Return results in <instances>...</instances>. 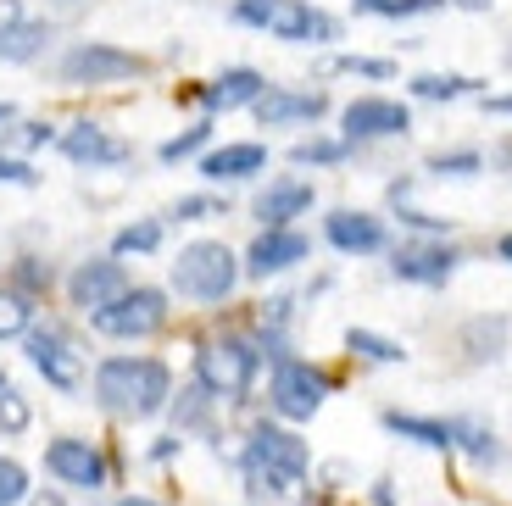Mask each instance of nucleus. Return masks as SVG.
<instances>
[{"label":"nucleus","instance_id":"obj_1","mask_svg":"<svg viewBox=\"0 0 512 506\" xmlns=\"http://www.w3.org/2000/svg\"><path fill=\"white\" fill-rule=\"evenodd\" d=\"M90 390H95V406H101V412H112V418H123V423H145L173 401V373H167L162 356L123 351V356H101V362H95Z\"/></svg>","mask_w":512,"mask_h":506},{"label":"nucleus","instance_id":"obj_2","mask_svg":"<svg viewBox=\"0 0 512 506\" xmlns=\"http://www.w3.org/2000/svg\"><path fill=\"white\" fill-rule=\"evenodd\" d=\"M240 468H245V490H251V495H284L290 484L307 479L312 451H307V440H301L295 429H279V423H256V429L245 434Z\"/></svg>","mask_w":512,"mask_h":506},{"label":"nucleus","instance_id":"obj_3","mask_svg":"<svg viewBox=\"0 0 512 506\" xmlns=\"http://www.w3.org/2000/svg\"><path fill=\"white\" fill-rule=\"evenodd\" d=\"M240 256L229 251L223 240H190L179 245L173 267H167V284L179 301H195V306H223L234 290H240Z\"/></svg>","mask_w":512,"mask_h":506},{"label":"nucleus","instance_id":"obj_4","mask_svg":"<svg viewBox=\"0 0 512 506\" xmlns=\"http://www.w3.org/2000/svg\"><path fill=\"white\" fill-rule=\"evenodd\" d=\"M256 373H262V351H256L251 334H218L195 351V384L212 401H245Z\"/></svg>","mask_w":512,"mask_h":506},{"label":"nucleus","instance_id":"obj_5","mask_svg":"<svg viewBox=\"0 0 512 506\" xmlns=\"http://www.w3.org/2000/svg\"><path fill=\"white\" fill-rule=\"evenodd\" d=\"M151 73V62H145L140 51H123V45H112V39H73L62 51V62H56V78H62L67 89H101V84H128V78Z\"/></svg>","mask_w":512,"mask_h":506},{"label":"nucleus","instance_id":"obj_6","mask_svg":"<svg viewBox=\"0 0 512 506\" xmlns=\"http://www.w3.org/2000/svg\"><path fill=\"white\" fill-rule=\"evenodd\" d=\"M334 395V379L323 367H312L307 356H279L268 379V406L284 423H307L323 412V401Z\"/></svg>","mask_w":512,"mask_h":506},{"label":"nucleus","instance_id":"obj_7","mask_svg":"<svg viewBox=\"0 0 512 506\" xmlns=\"http://www.w3.org/2000/svg\"><path fill=\"white\" fill-rule=\"evenodd\" d=\"M167 290H156V284H128V295H117L106 312H95L90 317V329L101 334V340H123V345H134V340H151V334H162L167 329Z\"/></svg>","mask_w":512,"mask_h":506},{"label":"nucleus","instance_id":"obj_8","mask_svg":"<svg viewBox=\"0 0 512 506\" xmlns=\"http://www.w3.org/2000/svg\"><path fill=\"white\" fill-rule=\"evenodd\" d=\"M407 134H412V106L390 101V95H357V101H346V112H340V140H346L351 151L379 145V140H407Z\"/></svg>","mask_w":512,"mask_h":506},{"label":"nucleus","instance_id":"obj_9","mask_svg":"<svg viewBox=\"0 0 512 506\" xmlns=\"http://www.w3.org/2000/svg\"><path fill=\"white\" fill-rule=\"evenodd\" d=\"M462 267V251L446 240H401L390 251V279L396 284H418V290H446Z\"/></svg>","mask_w":512,"mask_h":506},{"label":"nucleus","instance_id":"obj_10","mask_svg":"<svg viewBox=\"0 0 512 506\" xmlns=\"http://www.w3.org/2000/svg\"><path fill=\"white\" fill-rule=\"evenodd\" d=\"M128 267L117 262V256H90V262H78L73 273H67V306L84 317L106 312V306L117 301V295H128Z\"/></svg>","mask_w":512,"mask_h":506},{"label":"nucleus","instance_id":"obj_11","mask_svg":"<svg viewBox=\"0 0 512 506\" xmlns=\"http://www.w3.org/2000/svg\"><path fill=\"white\" fill-rule=\"evenodd\" d=\"M56 145H62V156L73 167H84V173H106V167H123L134 162V145L123 140V134H112L106 123H73L67 134H56Z\"/></svg>","mask_w":512,"mask_h":506},{"label":"nucleus","instance_id":"obj_12","mask_svg":"<svg viewBox=\"0 0 512 506\" xmlns=\"http://www.w3.org/2000/svg\"><path fill=\"white\" fill-rule=\"evenodd\" d=\"M307 256H312V240L301 234V228H262V234L245 245L240 273H245V279H279V273L301 267Z\"/></svg>","mask_w":512,"mask_h":506},{"label":"nucleus","instance_id":"obj_13","mask_svg":"<svg viewBox=\"0 0 512 506\" xmlns=\"http://www.w3.org/2000/svg\"><path fill=\"white\" fill-rule=\"evenodd\" d=\"M23 340H28V362L45 373V384H56L62 395H73L78 384H84V351H78L62 329H51V323L39 329V323H34Z\"/></svg>","mask_w":512,"mask_h":506},{"label":"nucleus","instance_id":"obj_14","mask_svg":"<svg viewBox=\"0 0 512 506\" xmlns=\"http://www.w3.org/2000/svg\"><path fill=\"white\" fill-rule=\"evenodd\" d=\"M45 473L67 490H101L106 484V456L95 440H78V434H62V440L45 445Z\"/></svg>","mask_w":512,"mask_h":506},{"label":"nucleus","instance_id":"obj_15","mask_svg":"<svg viewBox=\"0 0 512 506\" xmlns=\"http://www.w3.org/2000/svg\"><path fill=\"white\" fill-rule=\"evenodd\" d=\"M323 240H329L340 256H379V251H390V228H384V217H373V212L334 206V212L323 217Z\"/></svg>","mask_w":512,"mask_h":506},{"label":"nucleus","instance_id":"obj_16","mask_svg":"<svg viewBox=\"0 0 512 506\" xmlns=\"http://www.w3.org/2000/svg\"><path fill=\"white\" fill-rule=\"evenodd\" d=\"M268 34L284 39V45H334L340 39V17H329L312 0H279Z\"/></svg>","mask_w":512,"mask_h":506},{"label":"nucleus","instance_id":"obj_17","mask_svg":"<svg viewBox=\"0 0 512 506\" xmlns=\"http://www.w3.org/2000/svg\"><path fill=\"white\" fill-rule=\"evenodd\" d=\"M262 128H290V123H318L329 112V95L323 89H290V84H268L262 101L251 106Z\"/></svg>","mask_w":512,"mask_h":506},{"label":"nucleus","instance_id":"obj_18","mask_svg":"<svg viewBox=\"0 0 512 506\" xmlns=\"http://www.w3.org/2000/svg\"><path fill=\"white\" fill-rule=\"evenodd\" d=\"M318 206V190H312L307 178H273L268 190L256 195V223L262 228H295V217H307Z\"/></svg>","mask_w":512,"mask_h":506},{"label":"nucleus","instance_id":"obj_19","mask_svg":"<svg viewBox=\"0 0 512 506\" xmlns=\"http://www.w3.org/2000/svg\"><path fill=\"white\" fill-rule=\"evenodd\" d=\"M262 89H268V78L256 73V67H223L218 78H206L195 95H201L206 117H218V112H240V106H256L262 101Z\"/></svg>","mask_w":512,"mask_h":506},{"label":"nucleus","instance_id":"obj_20","mask_svg":"<svg viewBox=\"0 0 512 506\" xmlns=\"http://www.w3.org/2000/svg\"><path fill=\"white\" fill-rule=\"evenodd\" d=\"M256 173H268V145L262 140H229V145L201 156L206 184H245V178H256Z\"/></svg>","mask_w":512,"mask_h":506},{"label":"nucleus","instance_id":"obj_21","mask_svg":"<svg viewBox=\"0 0 512 506\" xmlns=\"http://www.w3.org/2000/svg\"><path fill=\"white\" fill-rule=\"evenodd\" d=\"M384 429L390 434H401V440H418V445H429V451H451V423L446 418H418V412H384Z\"/></svg>","mask_w":512,"mask_h":506},{"label":"nucleus","instance_id":"obj_22","mask_svg":"<svg viewBox=\"0 0 512 506\" xmlns=\"http://www.w3.org/2000/svg\"><path fill=\"white\" fill-rule=\"evenodd\" d=\"M51 34H56L51 17H34V23L23 17L12 34L0 39V62H39V56H45V45H51Z\"/></svg>","mask_w":512,"mask_h":506},{"label":"nucleus","instance_id":"obj_23","mask_svg":"<svg viewBox=\"0 0 512 506\" xmlns=\"http://www.w3.org/2000/svg\"><path fill=\"white\" fill-rule=\"evenodd\" d=\"M446 423H451V451L474 456L479 468H496L501 445H496V429H490V423H479V418H446Z\"/></svg>","mask_w":512,"mask_h":506},{"label":"nucleus","instance_id":"obj_24","mask_svg":"<svg viewBox=\"0 0 512 506\" xmlns=\"http://www.w3.org/2000/svg\"><path fill=\"white\" fill-rule=\"evenodd\" d=\"M468 95H485V78H468V73H418L412 78V101H468Z\"/></svg>","mask_w":512,"mask_h":506},{"label":"nucleus","instance_id":"obj_25","mask_svg":"<svg viewBox=\"0 0 512 506\" xmlns=\"http://www.w3.org/2000/svg\"><path fill=\"white\" fill-rule=\"evenodd\" d=\"M501 345H507V317H468V329H462V351L468 362H496Z\"/></svg>","mask_w":512,"mask_h":506},{"label":"nucleus","instance_id":"obj_26","mask_svg":"<svg viewBox=\"0 0 512 506\" xmlns=\"http://www.w3.org/2000/svg\"><path fill=\"white\" fill-rule=\"evenodd\" d=\"M162 217H140V223H123L112 234V256L117 262H128V256H151V251H162Z\"/></svg>","mask_w":512,"mask_h":506},{"label":"nucleus","instance_id":"obj_27","mask_svg":"<svg viewBox=\"0 0 512 506\" xmlns=\"http://www.w3.org/2000/svg\"><path fill=\"white\" fill-rule=\"evenodd\" d=\"M351 145L340 140V134H312V140H295L290 145V162L295 167H340V162H351Z\"/></svg>","mask_w":512,"mask_h":506},{"label":"nucleus","instance_id":"obj_28","mask_svg":"<svg viewBox=\"0 0 512 506\" xmlns=\"http://www.w3.org/2000/svg\"><path fill=\"white\" fill-rule=\"evenodd\" d=\"M39 317V301L23 290H12V284H0V340H23L28 329H34Z\"/></svg>","mask_w":512,"mask_h":506},{"label":"nucleus","instance_id":"obj_29","mask_svg":"<svg viewBox=\"0 0 512 506\" xmlns=\"http://www.w3.org/2000/svg\"><path fill=\"white\" fill-rule=\"evenodd\" d=\"M346 351L362 356V362H379V367L407 362V345L390 340V334H373V329H346Z\"/></svg>","mask_w":512,"mask_h":506},{"label":"nucleus","instance_id":"obj_30","mask_svg":"<svg viewBox=\"0 0 512 506\" xmlns=\"http://www.w3.org/2000/svg\"><path fill=\"white\" fill-rule=\"evenodd\" d=\"M28 423H34V406H28V395L17 390V384H0V440H17V434H28Z\"/></svg>","mask_w":512,"mask_h":506},{"label":"nucleus","instance_id":"obj_31","mask_svg":"<svg viewBox=\"0 0 512 506\" xmlns=\"http://www.w3.org/2000/svg\"><path fill=\"white\" fill-rule=\"evenodd\" d=\"M206 140H212V117H201V123H190L184 134H173V140H162V151H156V162H162V167H179L184 156L206 151Z\"/></svg>","mask_w":512,"mask_h":506},{"label":"nucleus","instance_id":"obj_32","mask_svg":"<svg viewBox=\"0 0 512 506\" xmlns=\"http://www.w3.org/2000/svg\"><path fill=\"white\" fill-rule=\"evenodd\" d=\"M167 406H173V423H179V434H184V429H206V418H212V406L218 401H212L201 384H184L179 401H167Z\"/></svg>","mask_w":512,"mask_h":506},{"label":"nucleus","instance_id":"obj_33","mask_svg":"<svg viewBox=\"0 0 512 506\" xmlns=\"http://www.w3.org/2000/svg\"><path fill=\"white\" fill-rule=\"evenodd\" d=\"M329 73H346V78H373V84H390L396 78V62L390 56H329Z\"/></svg>","mask_w":512,"mask_h":506},{"label":"nucleus","instance_id":"obj_34","mask_svg":"<svg viewBox=\"0 0 512 506\" xmlns=\"http://www.w3.org/2000/svg\"><path fill=\"white\" fill-rule=\"evenodd\" d=\"M51 284H56V273H51V262L45 256H17L12 262V290H23V295H51Z\"/></svg>","mask_w":512,"mask_h":506},{"label":"nucleus","instance_id":"obj_35","mask_svg":"<svg viewBox=\"0 0 512 506\" xmlns=\"http://www.w3.org/2000/svg\"><path fill=\"white\" fill-rule=\"evenodd\" d=\"M423 167H429V178H479L485 173V151H435Z\"/></svg>","mask_w":512,"mask_h":506},{"label":"nucleus","instance_id":"obj_36","mask_svg":"<svg viewBox=\"0 0 512 506\" xmlns=\"http://www.w3.org/2000/svg\"><path fill=\"white\" fill-rule=\"evenodd\" d=\"M167 217H179V223H206V217H229V201H223V195H212V190H201V195H179Z\"/></svg>","mask_w":512,"mask_h":506},{"label":"nucleus","instance_id":"obj_37","mask_svg":"<svg viewBox=\"0 0 512 506\" xmlns=\"http://www.w3.org/2000/svg\"><path fill=\"white\" fill-rule=\"evenodd\" d=\"M28 468L17 462V456H0V506H23L28 501Z\"/></svg>","mask_w":512,"mask_h":506},{"label":"nucleus","instance_id":"obj_38","mask_svg":"<svg viewBox=\"0 0 512 506\" xmlns=\"http://www.w3.org/2000/svg\"><path fill=\"white\" fill-rule=\"evenodd\" d=\"M401 228H412L418 240H446L451 234V217H435V212H418V206H396Z\"/></svg>","mask_w":512,"mask_h":506},{"label":"nucleus","instance_id":"obj_39","mask_svg":"<svg viewBox=\"0 0 512 506\" xmlns=\"http://www.w3.org/2000/svg\"><path fill=\"white\" fill-rule=\"evenodd\" d=\"M6 140H12L17 151H45V145H56V128L45 123V117H34V123H12Z\"/></svg>","mask_w":512,"mask_h":506},{"label":"nucleus","instance_id":"obj_40","mask_svg":"<svg viewBox=\"0 0 512 506\" xmlns=\"http://www.w3.org/2000/svg\"><path fill=\"white\" fill-rule=\"evenodd\" d=\"M273 12H279V0H234V6H229L234 23H240V28H262V34H268Z\"/></svg>","mask_w":512,"mask_h":506},{"label":"nucleus","instance_id":"obj_41","mask_svg":"<svg viewBox=\"0 0 512 506\" xmlns=\"http://www.w3.org/2000/svg\"><path fill=\"white\" fill-rule=\"evenodd\" d=\"M0 184H12V190H34L39 173H34L28 156H6V151H0Z\"/></svg>","mask_w":512,"mask_h":506},{"label":"nucleus","instance_id":"obj_42","mask_svg":"<svg viewBox=\"0 0 512 506\" xmlns=\"http://www.w3.org/2000/svg\"><path fill=\"white\" fill-rule=\"evenodd\" d=\"M357 17H384V23H401V0H351Z\"/></svg>","mask_w":512,"mask_h":506},{"label":"nucleus","instance_id":"obj_43","mask_svg":"<svg viewBox=\"0 0 512 506\" xmlns=\"http://www.w3.org/2000/svg\"><path fill=\"white\" fill-rule=\"evenodd\" d=\"M17 23H23V0H0V39L12 34Z\"/></svg>","mask_w":512,"mask_h":506},{"label":"nucleus","instance_id":"obj_44","mask_svg":"<svg viewBox=\"0 0 512 506\" xmlns=\"http://www.w3.org/2000/svg\"><path fill=\"white\" fill-rule=\"evenodd\" d=\"M479 106H485L490 117H512V89H501V95H479Z\"/></svg>","mask_w":512,"mask_h":506},{"label":"nucleus","instance_id":"obj_45","mask_svg":"<svg viewBox=\"0 0 512 506\" xmlns=\"http://www.w3.org/2000/svg\"><path fill=\"white\" fill-rule=\"evenodd\" d=\"M490 173H512V140H496V151H490Z\"/></svg>","mask_w":512,"mask_h":506},{"label":"nucleus","instance_id":"obj_46","mask_svg":"<svg viewBox=\"0 0 512 506\" xmlns=\"http://www.w3.org/2000/svg\"><path fill=\"white\" fill-rule=\"evenodd\" d=\"M179 445H184L179 434H162V440L151 445V462H173V456H179Z\"/></svg>","mask_w":512,"mask_h":506},{"label":"nucleus","instance_id":"obj_47","mask_svg":"<svg viewBox=\"0 0 512 506\" xmlns=\"http://www.w3.org/2000/svg\"><path fill=\"white\" fill-rule=\"evenodd\" d=\"M28 506H67V501H62V490H34V495H28Z\"/></svg>","mask_w":512,"mask_h":506},{"label":"nucleus","instance_id":"obj_48","mask_svg":"<svg viewBox=\"0 0 512 506\" xmlns=\"http://www.w3.org/2000/svg\"><path fill=\"white\" fill-rule=\"evenodd\" d=\"M373 506H396V495H390V479L373 484Z\"/></svg>","mask_w":512,"mask_h":506},{"label":"nucleus","instance_id":"obj_49","mask_svg":"<svg viewBox=\"0 0 512 506\" xmlns=\"http://www.w3.org/2000/svg\"><path fill=\"white\" fill-rule=\"evenodd\" d=\"M451 6H457V12H490L496 0H451Z\"/></svg>","mask_w":512,"mask_h":506},{"label":"nucleus","instance_id":"obj_50","mask_svg":"<svg viewBox=\"0 0 512 506\" xmlns=\"http://www.w3.org/2000/svg\"><path fill=\"white\" fill-rule=\"evenodd\" d=\"M496 256H501V262L512 267V234H501V240H496Z\"/></svg>","mask_w":512,"mask_h":506},{"label":"nucleus","instance_id":"obj_51","mask_svg":"<svg viewBox=\"0 0 512 506\" xmlns=\"http://www.w3.org/2000/svg\"><path fill=\"white\" fill-rule=\"evenodd\" d=\"M17 123V106L12 101H0V128H12Z\"/></svg>","mask_w":512,"mask_h":506},{"label":"nucleus","instance_id":"obj_52","mask_svg":"<svg viewBox=\"0 0 512 506\" xmlns=\"http://www.w3.org/2000/svg\"><path fill=\"white\" fill-rule=\"evenodd\" d=\"M117 506H162V501H151V495H123Z\"/></svg>","mask_w":512,"mask_h":506},{"label":"nucleus","instance_id":"obj_53","mask_svg":"<svg viewBox=\"0 0 512 506\" xmlns=\"http://www.w3.org/2000/svg\"><path fill=\"white\" fill-rule=\"evenodd\" d=\"M0 384H6V373H0Z\"/></svg>","mask_w":512,"mask_h":506}]
</instances>
